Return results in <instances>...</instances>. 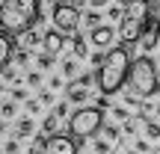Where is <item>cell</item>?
I'll return each mask as SVG.
<instances>
[{
	"mask_svg": "<svg viewBox=\"0 0 160 154\" xmlns=\"http://www.w3.org/2000/svg\"><path fill=\"white\" fill-rule=\"evenodd\" d=\"M42 15V0H0V30L6 36H21L33 30Z\"/></svg>",
	"mask_w": 160,
	"mask_h": 154,
	"instance_id": "cell-1",
	"label": "cell"
},
{
	"mask_svg": "<svg viewBox=\"0 0 160 154\" xmlns=\"http://www.w3.org/2000/svg\"><path fill=\"white\" fill-rule=\"evenodd\" d=\"M157 71H160V65H154L151 57L133 59L131 74H128V86H125V101L128 104H137V101H145V98L157 95V92H160Z\"/></svg>",
	"mask_w": 160,
	"mask_h": 154,
	"instance_id": "cell-2",
	"label": "cell"
},
{
	"mask_svg": "<svg viewBox=\"0 0 160 154\" xmlns=\"http://www.w3.org/2000/svg\"><path fill=\"white\" fill-rule=\"evenodd\" d=\"M131 53H128V47H113V51L107 53V59H104V65L98 68V86H101L104 95H116V92H122L128 86V74H131Z\"/></svg>",
	"mask_w": 160,
	"mask_h": 154,
	"instance_id": "cell-3",
	"label": "cell"
},
{
	"mask_svg": "<svg viewBox=\"0 0 160 154\" xmlns=\"http://www.w3.org/2000/svg\"><path fill=\"white\" fill-rule=\"evenodd\" d=\"M145 27H148V0H133L119 21V39L125 42V47L133 42H142Z\"/></svg>",
	"mask_w": 160,
	"mask_h": 154,
	"instance_id": "cell-4",
	"label": "cell"
},
{
	"mask_svg": "<svg viewBox=\"0 0 160 154\" xmlns=\"http://www.w3.org/2000/svg\"><path fill=\"white\" fill-rule=\"evenodd\" d=\"M101 125H104V110H98V107H80L68 119V131H71L74 139L95 137V133L101 131Z\"/></svg>",
	"mask_w": 160,
	"mask_h": 154,
	"instance_id": "cell-5",
	"label": "cell"
},
{
	"mask_svg": "<svg viewBox=\"0 0 160 154\" xmlns=\"http://www.w3.org/2000/svg\"><path fill=\"white\" fill-rule=\"evenodd\" d=\"M51 21H53V30H59V33H74L80 27V12L71 3H59L51 9Z\"/></svg>",
	"mask_w": 160,
	"mask_h": 154,
	"instance_id": "cell-6",
	"label": "cell"
},
{
	"mask_svg": "<svg viewBox=\"0 0 160 154\" xmlns=\"http://www.w3.org/2000/svg\"><path fill=\"white\" fill-rule=\"evenodd\" d=\"M42 154H80V151H77V139L71 133H57V137L45 139Z\"/></svg>",
	"mask_w": 160,
	"mask_h": 154,
	"instance_id": "cell-7",
	"label": "cell"
},
{
	"mask_svg": "<svg viewBox=\"0 0 160 154\" xmlns=\"http://www.w3.org/2000/svg\"><path fill=\"white\" fill-rule=\"evenodd\" d=\"M116 39H119V33H116L113 27H104V24H101L98 30H92V45H95L98 51H104V47H110V45H113Z\"/></svg>",
	"mask_w": 160,
	"mask_h": 154,
	"instance_id": "cell-8",
	"label": "cell"
},
{
	"mask_svg": "<svg viewBox=\"0 0 160 154\" xmlns=\"http://www.w3.org/2000/svg\"><path fill=\"white\" fill-rule=\"evenodd\" d=\"M62 47H65V36L59 30H48L45 33V53L57 57V53H62Z\"/></svg>",
	"mask_w": 160,
	"mask_h": 154,
	"instance_id": "cell-9",
	"label": "cell"
},
{
	"mask_svg": "<svg viewBox=\"0 0 160 154\" xmlns=\"http://www.w3.org/2000/svg\"><path fill=\"white\" fill-rule=\"evenodd\" d=\"M12 51H15V42H12V36H6L3 30H0V74H3V71L9 68Z\"/></svg>",
	"mask_w": 160,
	"mask_h": 154,
	"instance_id": "cell-10",
	"label": "cell"
},
{
	"mask_svg": "<svg viewBox=\"0 0 160 154\" xmlns=\"http://www.w3.org/2000/svg\"><path fill=\"white\" fill-rule=\"evenodd\" d=\"M33 47H45V33H39V30L21 33V51H33Z\"/></svg>",
	"mask_w": 160,
	"mask_h": 154,
	"instance_id": "cell-11",
	"label": "cell"
},
{
	"mask_svg": "<svg viewBox=\"0 0 160 154\" xmlns=\"http://www.w3.org/2000/svg\"><path fill=\"white\" fill-rule=\"evenodd\" d=\"M145 33L160 36V0H148V27Z\"/></svg>",
	"mask_w": 160,
	"mask_h": 154,
	"instance_id": "cell-12",
	"label": "cell"
},
{
	"mask_svg": "<svg viewBox=\"0 0 160 154\" xmlns=\"http://www.w3.org/2000/svg\"><path fill=\"white\" fill-rule=\"evenodd\" d=\"M142 127H145L148 142H160V122L157 119H142Z\"/></svg>",
	"mask_w": 160,
	"mask_h": 154,
	"instance_id": "cell-13",
	"label": "cell"
},
{
	"mask_svg": "<svg viewBox=\"0 0 160 154\" xmlns=\"http://www.w3.org/2000/svg\"><path fill=\"white\" fill-rule=\"evenodd\" d=\"M139 47H142V57H148L151 51H160V36L145 33V36H142V42H139Z\"/></svg>",
	"mask_w": 160,
	"mask_h": 154,
	"instance_id": "cell-14",
	"label": "cell"
},
{
	"mask_svg": "<svg viewBox=\"0 0 160 154\" xmlns=\"http://www.w3.org/2000/svg\"><path fill=\"white\" fill-rule=\"evenodd\" d=\"M71 51H74V59H86V57H89V45H86L83 36H74V42H71Z\"/></svg>",
	"mask_w": 160,
	"mask_h": 154,
	"instance_id": "cell-15",
	"label": "cell"
},
{
	"mask_svg": "<svg viewBox=\"0 0 160 154\" xmlns=\"http://www.w3.org/2000/svg\"><path fill=\"white\" fill-rule=\"evenodd\" d=\"M57 127H59V116L51 113L45 122H42V133H45V139H48V137H57Z\"/></svg>",
	"mask_w": 160,
	"mask_h": 154,
	"instance_id": "cell-16",
	"label": "cell"
},
{
	"mask_svg": "<svg viewBox=\"0 0 160 154\" xmlns=\"http://www.w3.org/2000/svg\"><path fill=\"white\" fill-rule=\"evenodd\" d=\"M86 98H89V89H83V86H74V83L68 86V101H71V104H83Z\"/></svg>",
	"mask_w": 160,
	"mask_h": 154,
	"instance_id": "cell-17",
	"label": "cell"
},
{
	"mask_svg": "<svg viewBox=\"0 0 160 154\" xmlns=\"http://www.w3.org/2000/svg\"><path fill=\"white\" fill-rule=\"evenodd\" d=\"M30 133H33V119H21L15 125V139H27Z\"/></svg>",
	"mask_w": 160,
	"mask_h": 154,
	"instance_id": "cell-18",
	"label": "cell"
},
{
	"mask_svg": "<svg viewBox=\"0 0 160 154\" xmlns=\"http://www.w3.org/2000/svg\"><path fill=\"white\" fill-rule=\"evenodd\" d=\"M83 27L98 30V27H101V12H86V15H83Z\"/></svg>",
	"mask_w": 160,
	"mask_h": 154,
	"instance_id": "cell-19",
	"label": "cell"
},
{
	"mask_svg": "<svg viewBox=\"0 0 160 154\" xmlns=\"http://www.w3.org/2000/svg\"><path fill=\"white\" fill-rule=\"evenodd\" d=\"M15 113H18L15 101H3L0 104V116H3V119H15Z\"/></svg>",
	"mask_w": 160,
	"mask_h": 154,
	"instance_id": "cell-20",
	"label": "cell"
},
{
	"mask_svg": "<svg viewBox=\"0 0 160 154\" xmlns=\"http://www.w3.org/2000/svg\"><path fill=\"white\" fill-rule=\"evenodd\" d=\"M77 71H80V68H77L74 59H65V62H62V74H65V77H74V80H77V77H80Z\"/></svg>",
	"mask_w": 160,
	"mask_h": 154,
	"instance_id": "cell-21",
	"label": "cell"
},
{
	"mask_svg": "<svg viewBox=\"0 0 160 154\" xmlns=\"http://www.w3.org/2000/svg\"><path fill=\"white\" fill-rule=\"evenodd\" d=\"M92 148H95V154H110L113 151V142H110V139H95Z\"/></svg>",
	"mask_w": 160,
	"mask_h": 154,
	"instance_id": "cell-22",
	"label": "cell"
},
{
	"mask_svg": "<svg viewBox=\"0 0 160 154\" xmlns=\"http://www.w3.org/2000/svg\"><path fill=\"white\" fill-rule=\"evenodd\" d=\"M139 125H142V119H137V116H133V119H128L125 125H122V131H125V133H137Z\"/></svg>",
	"mask_w": 160,
	"mask_h": 154,
	"instance_id": "cell-23",
	"label": "cell"
},
{
	"mask_svg": "<svg viewBox=\"0 0 160 154\" xmlns=\"http://www.w3.org/2000/svg\"><path fill=\"white\" fill-rule=\"evenodd\" d=\"M104 137L110 139V142H119V137H122V127H116V125H107V131H104Z\"/></svg>",
	"mask_w": 160,
	"mask_h": 154,
	"instance_id": "cell-24",
	"label": "cell"
},
{
	"mask_svg": "<svg viewBox=\"0 0 160 154\" xmlns=\"http://www.w3.org/2000/svg\"><path fill=\"white\" fill-rule=\"evenodd\" d=\"M36 65H39V68H51V65H53V57H51V53H45V51H42L39 57H36Z\"/></svg>",
	"mask_w": 160,
	"mask_h": 154,
	"instance_id": "cell-25",
	"label": "cell"
},
{
	"mask_svg": "<svg viewBox=\"0 0 160 154\" xmlns=\"http://www.w3.org/2000/svg\"><path fill=\"white\" fill-rule=\"evenodd\" d=\"M27 62H30V51H15V65L18 68H24Z\"/></svg>",
	"mask_w": 160,
	"mask_h": 154,
	"instance_id": "cell-26",
	"label": "cell"
},
{
	"mask_svg": "<svg viewBox=\"0 0 160 154\" xmlns=\"http://www.w3.org/2000/svg\"><path fill=\"white\" fill-rule=\"evenodd\" d=\"M110 110H113V116H116V119H119V122H128V119H133V116L128 113L125 107H110Z\"/></svg>",
	"mask_w": 160,
	"mask_h": 154,
	"instance_id": "cell-27",
	"label": "cell"
},
{
	"mask_svg": "<svg viewBox=\"0 0 160 154\" xmlns=\"http://www.w3.org/2000/svg\"><path fill=\"white\" fill-rule=\"evenodd\" d=\"M92 77H95V74H80V77L74 80V86H83V89H86V86L92 83Z\"/></svg>",
	"mask_w": 160,
	"mask_h": 154,
	"instance_id": "cell-28",
	"label": "cell"
},
{
	"mask_svg": "<svg viewBox=\"0 0 160 154\" xmlns=\"http://www.w3.org/2000/svg\"><path fill=\"white\" fill-rule=\"evenodd\" d=\"M53 116L65 119V116H68V107H65V104H53Z\"/></svg>",
	"mask_w": 160,
	"mask_h": 154,
	"instance_id": "cell-29",
	"label": "cell"
},
{
	"mask_svg": "<svg viewBox=\"0 0 160 154\" xmlns=\"http://www.w3.org/2000/svg\"><path fill=\"white\" fill-rule=\"evenodd\" d=\"M27 83L30 86H39L42 83V74H39V71H30V74H27Z\"/></svg>",
	"mask_w": 160,
	"mask_h": 154,
	"instance_id": "cell-30",
	"label": "cell"
},
{
	"mask_svg": "<svg viewBox=\"0 0 160 154\" xmlns=\"http://www.w3.org/2000/svg\"><path fill=\"white\" fill-rule=\"evenodd\" d=\"M3 151L6 154H18V139H9V142L3 145Z\"/></svg>",
	"mask_w": 160,
	"mask_h": 154,
	"instance_id": "cell-31",
	"label": "cell"
},
{
	"mask_svg": "<svg viewBox=\"0 0 160 154\" xmlns=\"http://www.w3.org/2000/svg\"><path fill=\"white\" fill-rule=\"evenodd\" d=\"M39 101H42V104H57V98H53V92H42Z\"/></svg>",
	"mask_w": 160,
	"mask_h": 154,
	"instance_id": "cell-32",
	"label": "cell"
},
{
	"mask_svg": "<svg viewBox=\"0 0 160 154\" xmlns=\"http://www.w3.org/2000/svg\"><path fill=\"white\" fill-rule=\"evenodd\" d=\"M137 151H139V154L151 151V142H148V139H139V142H137Z\"/></svg>",
	"mask_w": 160,
	"mask_h": 154,
	"instance_id": "cell-33",
	"label": "cell"
},
{
	"mask_svg": "<svg viewBox=\"0 0 160 154\" xmlns=\"http://www.w3.org/2000/svg\"><path fill=\"white\" fill-rule=\"evenodd\" d=\"M24 98H27L24 89H12V101H24Z\"/></svg>",
	"mask_w": 160,
	"mask_h": 154,
	"instance_id": "cell-34",
	"label": "cell"
},
{
	"mask_svg": "<svg viewBox=\"0 0 160 154\" xmlns=\"http://www.w3.org/2000/svg\"><path fill=\"white\" fill-rule=\"evenodd\" d=\"M27 110H30V113H39V101H36V98H30V101H27Z\"/></svg>",
	"mask_w": 160,
	"mask_h": 154,
	"instance_id": "cell-35",
	"label": "cell"
},
{
	"mask_svg": "<svg viewBox=\"0 0 160 154\" xmlns=\"http://www.w3.org/2000/svg\"><path fill=\"white\" fill-rule=\"evenodd\" d=\"M131 3H133V0H116V6H119V9H128Z\"/></svg>",
	"mask_w": 160,
	"mask_h": 154,
	"instance_id": "cell-36",
	"label": "cell"
},
{
	"mask_svg": "<svg viewBox=\"0 0 160 154\" xmlns=\"http://www.w3.org/2000/svg\"><path fill=\"white\" fill-rule=\"evenodd\" d=\"M89 3H92V6H95V9H101V6H107V3H110V0H89Z\"/></svg>",
	"mask_w": 160,
	"mask_h": 154,
	"instance_id": "cell-37",
	"label": "cell"
},
{
	"mask_svg": "<svg viewBox=\"0 0 160 154\" xmlns=\"http://www.w3.org/2000/svg\"><path fill=\"white\" fill-rule=\"evenodd\" d=\"M68 3H71V6H77V9H80V6H83L86 0H68Z\"/></svg>",
	"mask_w": 160,
	"mask_h": 154,
	"instance_id": "cell-38",
	"label": "cell"
},
{
	"mask_svg": "<svg viewBox=\"0 0 160 154\" xmlns=\"http://www.w3.org/2000/svg\"><path fill=\"white\" fill-rule=\"evenodd\" d=\"M45 3H51V9H53V6H59L62 0H45Z\"/></svg>",
	"mask_w": 160,
	"mask_h": 154,
	"instance_id": "cell-39",
	"label": "cell"
},
{
	"mask_svg": "<svg viewBox=\"0 0 160 154\" xmlns=\"http://www.w3.org/2000/svg\"><path fill=\"white\" fill-rule=\"evenodd\" d=\"M3 133H6V125H3V122H0V137H3Z\"/></svg>",
	"mask_w": 160,
	"mask_h": 154,
	"instance_id": "cell-40",
	"label": "cell"
},
{
	"mask_svg": "<svg viewBox=\"0 0 160 154\" xmlns=\"http://www.w3.org/2000/svg\"><path fill=\"white\" fill-rule=\"evenodd\" d=\"M157 65H160V51H157Z\"/></svg>",
	"mask_w": 160,
	"mask_h": 154,
	"instance_id": "cell-41",
	"label": "cell"
},
{
	"mask_svg": "<svg viewBox=\"0 0 160 154\" xmlns=\"http://www.w3.org/2000/svg\"><path fill=\"white\" fill-rule=\"evenodd\" d=\"M128 154H139V151H128Z\"/></svg>",
	"mask_w": 160,
	"mask_h": 154,
	"instance_id": "cell-42",
	"label": "cell"
},
{
	"mask_svg": "<svg viewBox=\"0 0 160 154\" xmlns=\"http://www.w3.org/2000/svg\"><path fill=\"white\" fill-rule=\"evenodd\" d=\"M0 92H3V86H0Z\"/></svg>",
	"mask_w": 160,
	"mask_h": 154,
	"instance_id": "cell-43",
	"label": "cell"
}]
</instances>
